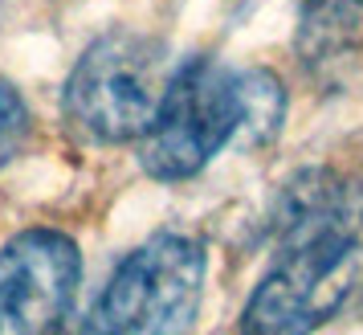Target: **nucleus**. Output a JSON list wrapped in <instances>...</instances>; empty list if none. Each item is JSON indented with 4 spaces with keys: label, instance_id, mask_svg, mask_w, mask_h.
I'll return each instance as SVG.
<instances>
[{
    "label": "nucleus",
    "instance_id": "f03ea898",
    "mask_svg": "<svg viewBox=\"0 0 363 335\" xmlns=\"http://www.w3.org/2000/svg\"><path fill=\"white\" fill-rule=\"evenodd\" d=\"M286 119V86L274 70H233L208 57L176 66L160 119L139 139L151 180H192L229 143H269Z\"/></svg>",
    "mask_w": 363,
    "mask_h": 335
},
{
    "label": "nucleus",
    "instance_id": "f257e3e1",
    "mask_svg": "<svg viewBox=\"0 0 363 335\" xmlns=\"http://www.w3.org/2000/svg\"><path fill=\"white\" fill-rule=\"evenodd\" d=\"M274 258L241 335H314L363 295V176L302 172L274 213Z\"/></svg>",
    "mask_w": 363,
    "mask_h": 335
},
{
    "label": "nucleus",
    "instance_id": "39448f33",
    "mask_svg": "<svg viewBox=\"0 0 363 335\" xmlns=\"http://www.w3.org/2000/svg\"><path fill=\"white\" fill-rule=\"evenodd\" d=\"M82 282V253L62 229H25L0 250V335H62Z\"/></svg>",
    "mask_w": 363,
    "mask_h": 335
},
{
    "label": "nucleus",
    "instance_id": "20e7f679",
    "mask_svg": "<svg viewBox=\"0 0 363 335\" xmlns=\"http://www.w3.org/2000/svg\"><path fill=\"white\" fill-rule=\"evenodd\" d=\"M204 278V246L192 234L160 229L118 262L78 335H192Z\"/></svg>",
    "mask_w": 363,
    "mask_h": 335
},
{
    "label": "nucleus",
    "instance_id": "0eeeda50",
    "mask_svg": "<svg viewBox=\"0 0 363 335\" xmlns=\"http://www.w3.org/2000/svg\"><path fill=\"white\" fill-rule=\"evenodd\" d=\"M25 135H29V106L17 94V86H9L0 78V168L13 164Z\"/></svg>",
    "mask_w": 363,
    "mask_h": 335
},
{
    "label": "nucleus",
    "instance_id": "423d86ee",
    "mask_svg": "<svg viewBox=\"0 0 363 335\" xmlns=\"http://www.w3.org/2000/svg\"><path fill=\"white\" fill-rule=\"evenodd\" d=\"M363 0H302L294 45L306 66H327L355 41Z\"/></svg>",
    "mask_w": 363,
    "mask_h": 335
},
{
    "label": "nucleus",
    "instance_id": "7ed1b4c3",
    "mask_svg": "<svg viewBox=\"0 0 363 335\" xmlns=\"http://www.w3.org/2000/svg\"><path fill=\"white\" fill-rule=\"evenodd\" d=\"M176 62L160 37L111 29L90 41L62 86V115L90 143H139L160 119Z\"/></svg>",
    "mask_w": 363,
    "mask_h": 335
}]
</instances>
